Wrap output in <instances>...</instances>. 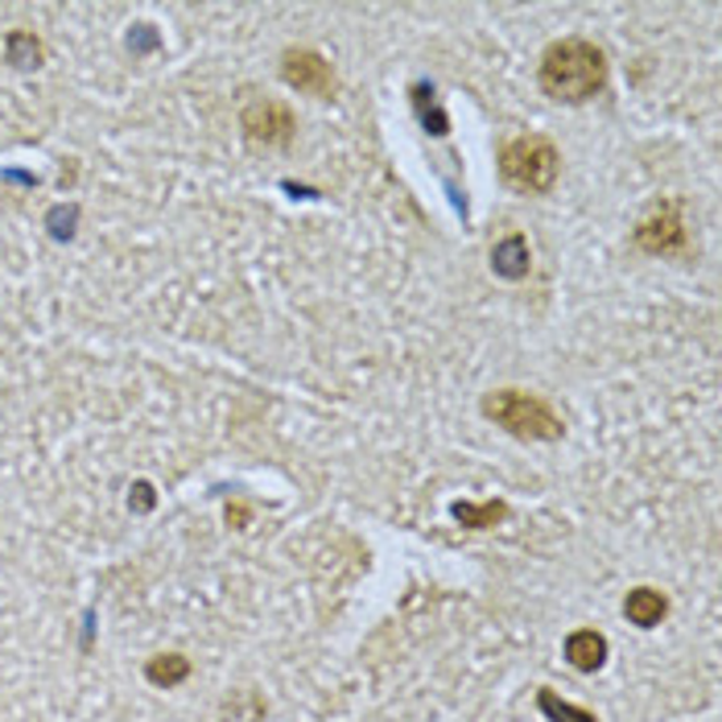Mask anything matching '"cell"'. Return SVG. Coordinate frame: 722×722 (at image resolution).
<instances>
[{
	"mask_svg": "<svg viewBox=\"0 0 722 722\" xmlns=\"http://www.w3.org/2000/svg\"><path fill=\"white\" fill-rule=\"evenodd\" d=\"M537 83L558 103H586L607 87V54L586 38H562L541 54Z\"/></svg>",
	"mask_w": 722,
	"mask_h": 722,
	"instance_id": "6da1fadb",
	"label": "cell"
},
{
	"mask_svg": "<svg viewBox=\"0 0 722 722\" xmlns=\"http://www.w3.org/2000/svg\"><path fill=\"white\" fill-rule=\"evenodd\" d=\"M484 417L495 421L500 430H507L521 442H558L566 433V421L553 413L546 396L525 389H495L484 396Z\"/></svg>",
	"mask_w": 722,
	"mask_h": 722,
	"instance_id": "7a4b0ae2",
	"label": "cell"
},
{
	"mask_svg": "<svg viewBox=\"0 0 722 722\" xmlns=\"http://www.w3.org/2000/svg\"><path fill=\"white\" fill-rule=\"evenodd\" d=\"M558 166H562L558 145L549 137H537V133L507 140L500 149V174L521 195H549L558 182Z\"/></svg>",
	"mask_w": 722,
	"mask_h": 722,
	"instance_id": "3957f363",
	"label": "cell"
},
{
	"mask_svg": "<svg viewBox=\"0 0 722 722\" xmlns=\"http://www.w3.org/2000/svg\"><path fill=\"white\" fill-rule=\"evenodd\" d=\"M632 244L648 256H682L689 248V232H685L682 219V198H661L652 203L636 232H632Z\"/></svg>",
	"mask_w": 722,
	"mask_h": 722,
	"instance_id": "277c9868",
	"label": "cell"
},
{
	"mask_svg": "<svg viewBox=\"0 0 722 722\" xmlns=\"http://www.w3.org/2000/svg\"><path fill=\"white\" fill-rule=\"evenodd\" d=\"M281 78L290 83L293 91H302V96H314V99H331L334 96V71L331 62L322 59L318 50H306V46H297V50H285L281 54Z\"/></svg>",
	"mask_w": 722,
	"mask_h": 722,
	"instance_id": "5b68a950",
	"label": "cell"
},
{
	"mask_svg": "<svg viewBox=\"0 0 722 722\" xmlns=\"http://www.w3.org/2000/svg\"><path fill=\"white\" fill-rule=\"evenodd\" d=\"M240 129L253 145H290L297 120H293L290 103H281V99H253L240 112Z\"/></svg>",
	"mask_w": 722,
	"mask_h": 722,
	"instance_id": "8992f818",
	"label": "cell"
},
{
	"mask_svg": "<svg viewBox=\"0 0 722 722\" xmlns=\"http://www.w3.org/2000/svg\"><path fill=\"white\" fill-rule=\"evenodd\" d=\"M566 661L570 669H578V673H599L607 664V636L603 632H595V627H578V632H570L566 636Z\"/></svg>",
	"mask_w": 722,
	"mask_h": 722,
	"instance_id": "52a82bcc",
	"label": "cell"
},
{
	"mask_svg": "<svg viewBox=\"0 0 722 722\" xmlns=\"http://www.w3.org/2000/svg\"><path fill=\"white\" fill-rule=\"evenodd\" d=\"M624 615H627V624H636V627H657L669 615V599H664L657 586H636V590H627V599H624Z\"/></svg>",
	"mask_w": 722,
	"mask_h": 722,
	"instance_id": "ba28073f",
	"label": "cell"
},
{
	"mask_svg": "<svg viewBox=\"0 0 722 722\" xmlns=\"http://www.w3.org/2000/svg\"><path fill=\"white\" fill-rule=\"evenodd\" d=\"M491 269L500 277H507V281H521V277H528V269H533V256H528V244L525 235H504L495 248H491Z\"/></svg>",
	"mask_w": 722,
	"mask_h": 722,
	"instance_id": "9c48e42d",
	"label": "cell"
},
{
	"mask_svg": "<svg viewBox=\"0 0 722 722\" xmlns=\"http://www.w3.org/2000/svg\"><path fill=\"white\" fill-rule=\"evenodd\" d=\"M145 677H149V685H157V689H174V685H182L186 677H191V657H182V652L149 657Z\"/></svg>",
	"mask_w": 722,
	"mask_h": 722,
	"instance_id": "30bf717a",
	"label": "cell"
},
{
	"mask_svg": "<svg viewBox=\"0 0 722 722\" xmlns=\"http://www.w3.org/2000/svg\"><path fill=\"white\" fill-rule=\"evenodd\" d=\"M450 512H454V521L463 528H495L500 521H507L512 507H507L504 500H488V504H467V500H458Z\"/></svg>",
	"mask_w": 722,
	"mask_h": 722,
	"instance_id": "8fae6325",
	"label": "cell"
},
{
	"mask_svg": "<svg viewBox=\"0 0 722 722\" xmlns=\"http://www.w3.org/2000/svg\"><path fill=\"white\" fill-rule=\"evenodd\" d=\"M537 710H541L549 722H599L595 710H583V706H574V702H562L553 689H537Z\"/></svg>",
	"mask_w": 722,
	"mask_h": 722,
	"instance_id": "7c38bea8",
	"label": "cell"
},
{
	"mask_svg": "<svg viewBox=\"0 0 722 722\" xmlns=\"http://www.w3.org/2000/svg\"><path fill=\"white\" fill-rule=\"evenodd\" d=\"M9 62H13V66H38L41 41L34 38V34H13V38H9Z\"/></svg>",
	"mask_w": 722,
	"mask_h": 722,
	"instance_id": "4fadbf2b",
	"label": "cell"
},
{
	"mask_svg": "<svg viewBox=\"0 0 722 722\" xmlns=\"http://www.w3.org/2000/svg\"><path fill=\"white\" fill-rule=\"evenodd\" d=\"M133 491H137V504L133 507H137V512H149V507H154V488H149V484H137Z\"/></svg>",
	"mask_w": 722,
	"mask_h": 722,
	"instance_id": "5bb4252c",
	"label": "cell"
},
{
	"mask_svg": "<svg viewBox=\"0 0 722 722\" xmlns=\"http://www.w3.org/2000/svg\"><path fill=\"white\" fill-rule=\"evenodd\" d=\"M244 521H248V507H244V504H228V525L244 528Z\"/></svg>",
	"mask_w": 722,
	"mask_h": 722,
	"instance_id": "9a60e30c",
	"label": "cell"
}]
</instances>
